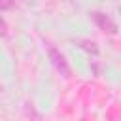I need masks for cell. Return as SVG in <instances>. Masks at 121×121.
Returning a JSON list of instances; mask_svg holds the SVG:
<instances>
[{
  "mask_svg": "<svg viewBox=\"0 0 121 121\" xmlns=\"http://www.w3.org/2000/svg\"><path fill=\"white\" fill-rule=\"evenodd\" d=\"M47 53H49V60H51V64L55 66V70H57L62 78H70V66H68L66 57H64L59 49H55V47H49Z\"/></svg>",
  "mask_w": 121,
  "mask_h": 121,
  "instance_id": "6da1fadb",
  "label": "cell"
},
{
  "mask_svg": "<svg viewBox=\"0 0 121 121\" xmlns=\"http://www.w3.org/2000/svg\"><path fill=\"white\" fill-rule=\"evenodd\" d=\"M8 34V23H6V19L0 15V36H6Z\"/></svg>",
  "mask_w": 121,
  "mask_h": 121,
  "instance_id": "277c9868",
  "label": "cell"
},
{
  "mask_svg": "<svg viewBox=\"0 0 121 121\" xmlns=\"http://www.w3.org/2000/svg\"><path fill=\"white\" fill-rule=\"evenodd\" d=\"M91 17H93V21L98 25V28L104 30L106 34H117V25H115V21H113L110 15H106V13H102V11H93Z\"/></svg>",
  "mask_w": 121,
  "mask_h": 121,
  "instance_id": "7a4b0ae2",
  "label": "cell"
},
{
  "mask_svg": "<svg viewBox=\"0 0 121 121\" xmlns=\"http://www.w3.org/2000/svg\"><path fill=\"white\" fill-rule=\"evenodd\" d=\"M13 6V0H0V9H8Z\"/></svg>",
  "mask_w": 121,
  "mask_h": 121,
  "instance_id": "5b68a950",
  "label": "cell"
},
{
  "mask_svg": "<svg viewBox=\"0 0 121 121\" xmlns=\"http://www.w3.org/2000/svg\"><path fill=\"white\" fill-rule=\"evenodd\" d=\"M79 43H81V47H83L85 51H89V53H93V55H96V53H98V45H96L95 42H89V40H81Z\"/></svg>",
  "mask_w": 121,
  "mask_h": 121,
  "instance_id": "3957f363",
  "label": "cell"
}]
</instances>
